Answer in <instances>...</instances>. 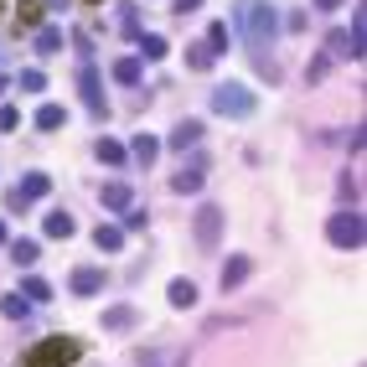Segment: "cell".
Instances as JSON below:
<instances>
[{"label": "cell", "mask_w": 367, "mask_h": 367, "mask_svg": "<svg viewBox=\"0 0 367 367\" xmlns=\"http://www.w3.org/2000/svg\"><path fill=\"white\" fill-rule=\"evenodd\" d=\"M233 26H238L248 57H254V73L264 83H279V68H274V26H279V16H274V6L269 0H238V6H233Z\"/></svg>", "instance_id": "6da1fadb"}, {"label": "cell", "mask_w": 367, "mask_h": 367, "mask_svg": "<svg viewBox=\"0 0 367 367\" xmlns=\"http://www.w3.org/2000/svg\"><path fill=\"white\" fill-rule=\"evenodd\" d=\"M78 357H83V346L73 337H47V342H37L21 357V367H73Z\"/></svg>", "instance_id": "7a4b0ae2"}, {"label": "cell", "mask_w": 367, "mask_h": 367, "mask_svg": "<svg viewBox=\"0 0 367 367\" xmlns=\"http://www.w3.org/2000/svg\"><path fill=\"white\" fill-rule=\"evenodd\" d=\"M212 109H218L223 120H248V114H254V93H248L243 83H218V88H212Z\"/></svg>", "instance_id": "3957f363"}, {"label": "cell", "mask_w": 367, "mask_h": 367, "mask_svg": "<svg viewBox=\"0 0 367 367\" xmlns=\"http://www.w3.org/2000/svg\"><path fill=\"white\" fill-rule=\"evenodd\" d=\"M326 238L337 243V248H362V212H337V218L326 223Z\"/></svg>", "instance_id": "277c9868"}, {"label": "cell", "mask_w": 367, "mask_h": 367, "mask_svg": "<svg viewBox=\"0 0 367 367\" xmlns=\"http://www.w3.org/2000/svg\"><path fill=\"white\" fill-rule=\"evenodd\" d=\"M192 233H197V248H218V233H223V207H218V202H202V207H197Z\"/></svg>", "instance_id": "5b68a950"}, {"label": "cell", "mask_w": 367, "mask_h": 367, "mask_svg": "<svg viewBox=\"0 0 367 367\" xmlns=\"http://www.w3.org/2000/svg\"><path fill=\"white\" fill-rule=\"evenodd\" d=\"M78 93H83V104H88V114H98V120L109 114V104H104V83H98V68H93V62L78 73Z\"/></svg>", "instance_id": "8992f818"}, {"label": "cell", "mask_w": 367, "mask_h": 367, "mask_svg": "<svg viewBox=\"0 0 367 367\" xmlns=\"http://www.w3.org/2000/svg\"><path fill=\"white\" fill-rule=\"evenodd\" d=\"M248 274H254V259H248V254H233V259L223 264V290H238Z\"/></svg>", "instance_id": "52a82bcc"}, {"label": "cell", "mask_w": 367, "mask_h": 367, "mask_svg": "<svg viewBox=\"0 0 367 367\" xmlns=\"http://www.w3.org/2000/svg\"><path fill=\"white\" fill-rule=\"evenodd\" d=\"M42 233H47L52 243H68V238H73V218H68L62 207H52V212H47V223H42Z\"/></svg>", "instance_id": "ba28073f"}, {"label": "cell", "mask_w": 367, "mask_h": 367, "mask_svg": "<svg viewBox=\"0 0 367 367\" xmlns=\"http://www.w3.org/2000/svg\"><path fill=\"white\" fill-rule=\"evenodd\" d=\"M47 192H52V181H47L42 171H31L26 181H21V187H16V197H21V202L31 207V202H37V197H47Z\"/></svg>", "instance_id": "9c48e42d"}, {"label": "cell", "mask_w": 367, "mask_h": 367, "mask_svg": "<svg viewBox=\"0 0 367 367\" xmlns=\"http://www.w3.org/2000/svg\"><path fill=\"white\" fill-rule=\"evenodd\" d=\"M93 243L104 248V254H120V248H124V228H114V223H98V228H93Z\"/></svg>", "instance_id": "30bf717a"}, {"label": "cell", "mask_w": 367, "mask_h": 367, "mask_svg": "<svg viewBox=\"0 0 367 367\" xmlns=\"http://www.w3.org/2000/svg\"><path fill=\"white\" fill-rule=\"evenodd\" d=\"M165 300H171L176 310H192V305H197V285H192V279H171V290H165Z\"/></svg>", "instance_id": "8fae6325"}, {"label": "cell", "mask_w": 367, "mask_h": 367, "mask_svg": "<svg viewBox=\"0 0 367 367\" xmlns=\"http://www.w3.org/2000/svg\"><path fill=\"white\" fill-rule=\"evenodd\" d=\"M98 290H104V274L98 269H88V264L73 269V295H98Z\"/></svg>", "instance_id": "7c38bea8"}, {"label": "cell", "mask_w": 367, "mask_h": 367, "mask_svg": "<svg viewBox=\"0 0 367 367\" xmlns=\"http://www.w3.org/2000/svg\"><path fill=\"white\" fill-rule=\"evenodd\" d=\"M129 150H135V165H145V171H150L156 156H161V140H156V135H135V145H129Z\"/></svg>", "instance_id": "4fadbf2b"}, {"label": "cell", "mask_w": 367, "mask_h": 367, "mask_svg": "<svg viewBox=\"0 0 367 367\" xmlns=\"http://www.w3.org/2000/svg\"><path fill=\"white\" fill-rule=\"evenodd\" d=\"M197 140H202V124H197V120H181V124L171 129V145L181 150V156H187V145H197Z\"/></svg>", "instance_id": "5bb4252c"}, {"label": "cell", "mask_w": 367, "mask_h": 367, "mask_svg": "<svg viewBox=\"0 0 367 367\" xmlns=\"http://www.w3.org/2000/svg\"><path fill=\"white\" fill-rule=\"evenodd\" d=\"M135 326V305H109L104 310V331H129Z\"/></svg>", "instance_id": "9a60e30c"}, {"label": "cell", "mask_w": 367, "mask_h": 367, "mask_svg": "<svg viewBox=\"0 0 367 367\" xmlns=\"http://www.w3.org/2000/svg\"><path fill=\"white\" fill-rule=\"evenodd\" d=\"M21 295L31 300V305H42V300H52V285H47V279H37V274H26V279H21Z\"/></svg>", "instance_id": "2e32d148"}, {"label": "cell", "mask_w": 367, "mask_h": 367, "mask_svg": "<svg viewBox=\"0 0 367 367\" xmlns=\"http://www.w3.org/2000/svg\"><path fill=\"white\" fill-rule=\"evenodd\" d=\"M98 197H104V207H114V212H124V207H129V187H124V181H109V187L98 192Z\"/></svg>", "instance_id": "e0dca14e"}, {"label": "cell", "mask_w": 367, "mask_h": 367, "mask_svg": "<svg viewBox=\"0 0 367 367\" xmlns=\"http://www.w3.org/2000/svg\"><path fill=\"white\" fill-rule=\"evenodd\" d=\"M0 310H6L11 321H31V300L26 295H6V300H0Z\"/></svg>", "instance_id": "ac0fdd59"}, {"label": "cell", "mask_w": 367, "mask_h": 367, "mask_svg": "<svg viewBox=\"0 0 367 367\" xmlns=\"http://www.w3.org/2000/svg\"><path fill=\"white\" fill-rule=\"evenodd\" d=\"M93 156H98V161H104V165H120V161H124V145L104 135V140H98V145H93Z\"/></svg>", "instance_id": "d6986e66"}, {"label": "cell", "mask_w": 367, "mask_h": 367, "mask_svg": "<svg viewBox=\"0 0 367 367\" xmlns=\"http://www.w3.org/2000/svg\"><path fill=\"white\" fill-rule=\"evenodd\" d=\"M16 6H21V16H16V31H26V26L42 21V0H16Z\"/></svg>", "instance_id": "ffe728a7"}, {"label": "cell", "mask_w": 367, "mask_h": 367, "mask_svg": "<svg viewBox=\"0 0 367 367\" xmlns=\"http://www.w3.org/2000/svg\"><path fill=\"white\" fill-rule=\"evenodd\" d=\"M37 254H42V248L31 243V238H16V243H11V259H16V264H37Z\"/></svg>", "instance_id": "44dd1931"}, {"label": "cell", "mask_w": 367, "mask_h": 367, "mask_svg": "<svg viewBox=\"0 0 367 367\" xmlns=\"http://www.w3.org/2000/svg\"><path fill=\"white\" fill-rule=\"evenodd\" d=\"M114 78L120 83H140V57H120L114 62Z\"/></svg>", "instance_id": "7402d4cb"}, {"label": "cell", "mask_w": 367, "mask_h": 367, "mask_svg": "<svg viewBox=\"0 0 367 367\" xmlns=\"http://www.w3.org/2000/svg\"><path fill=\"white\" fill-rule=\"evenodd\" d=\"M37 129H47V135H52V129H62V109H57V104H42V114H37Z\"/></svg>", "instance_id": "603a6c76"}, {"label": "cell", "mask_w": 367, "mask_h": 367, "mask_svg": "<svg viewBox=\"0 0 367 367\" xmlns=\"http://www.w3.org/2000/svg\"><path fill=\"white\" fill-rule=\"evenodd\" d=\"M197 187H202V171H197V165H192V171H181V176L171 181V192H181V197H187V192H197Z\"/></svg>", "instance_id": "cb8c5ba5"}, {"label": "cell", "mask_w": 367, "mask_h": 367, "mask_svg": "<svg viewBox=\"0 0 367 367\" xmlns=\"http://www.w3.org/2000/svg\"><path fill=\"white\" fill-rule=\"evenodd\" d=\"M57 47H62V31H57V26L37 31V52H57Z\"/></svg>", "instance_id": "d4e9b609"}, {"label": "cell", "mask_w": 367, "mask_h": 367, "mask_svg": "<svg viewBox=\"0 0 367 367\" xmlns=\"http://www.w3.org/2000/svg\"><path fill=\"white\" fill-rule=\"evenodd\" d=\"M228 42H233V31H228V21H218V26L207 31V47H212V52H223Z\"/></svg>", "instance_id": "484cf974"}, {"label": "cell", "mask_w": 367, "mask_h": 367, "mask_svg": "<svg viewBox=\"0 0 367 367\" xmlns=\"http://www.w3.org/2000/svg\"><path fill=\"white\" fill-rule=\"evenodd\" d=\"M187 62H192V68H197V73H202V68H207V62H212V47H207V42H202V47H187Z\"/></svg>", "instance_id": "4316f807"}, {"label": "cell", "mask_w": 367, "mask_h": 367, "mask_svg": "<svg viewBox=\"0 0 367 367\" xmlns=\"http://www.w3.org/2000/svg\"><path fill=\"white\" fill-rule=\"evenodd\" d=\"M140 52L156 62V57H165V37H140Z\"/></svg>", "instance_id": "83f0119b"}, {"label": "cell", "mask_w": 367, "mask_h": 367, "mask_svg": "<svg viewBox=\"0 0 367 367\" xmlns=\"http://www.w3.org/2000/svg\"><path fill=\"white\" fill-rule=\"evenodd\" d=\"M342 197H346V202H357V197H362V181H357V171H346V176H342Z\"/></svg>", "instance_id": "f1b7e54d"}, {"label": "cell", "mask_w": 367, "mask_h": 367, "mask_svg": "<svg viewBox=\"0 0 367 367\" xmlns=\"http://www.w3.org/2000/svg\"><path fill=\"white\" fill-rule=\"evenodd\" d=\"M21 88H26V93H42V88H47V73H37V68L21 73Z\"/></svg>", "instance_id": "f546056e"}, {"label": "cell", "mask_w": 367, "mask_h": 367, "mask_svg": "<svg viewBox=\"0 0 367 367\" xmlns=\"http://www.w3.org/2000/svg\"><path fill=\"white\" fill-rule=\"evenodd\" d=\"M326 68H331L326 57H310V68H305V83H321V78H326Z\"/></svg>", "instance_id": "4dcf8cb0"}, {"label": "cell", "mask_w": 367, "mask_h": 367, "mask_svg": "<svg viewBox=\"0 0 367 367\" xmlns=\"http://www.w3.org/2000/svg\"><path fill=\"white\" fill-rule=\"evenodd\" d=\"M16 124H21V114H16V109H0V129H16Z\"/></svg>", "instance_id": "1f68e13d"}, {"label": "cell", "mask_w": 367, "mask_h": 367, "mask_svg": "<svg viewBox=\"0 0 367 367\" xmlns=\"http://www.w3.org/2000/svg\"><path fill=\"white\" fill-rule=\"evenodd\" d=\"M171 6H176L181 16H187V11H197V6H202V0H171Z\"/></svg>", "instance_id": "d6a6232c"}, {"label": "cell", "mask_w": 367, "mask_h": 367, "mask_svg": "<svg viewBox=\"0 0 367 367\" xmlns=\"http://www.w3.org/2000/svg\"><path fill=\"white\" fill-rule=\"evenodd\" d=\"M342 6V0H315V11H337Z\"/></svg>", "instance_id": "836d02e7"}, {"label": "cell", "mask_w": 367, "mask_h": 367, "mask_svg": "<svg viewBox=\"0 0 367 367\" xmlns=\"http://www.w3.org/2000/svg\"><path fill=\"white\" fill-rule=\"evenodd\" d=\"M0 93H6V73H0Z\"/></svg>", "instance_id": "e575fe53"}, {"label": "cell", "mask_w": 367, "mask_h": 367, "mask_svg": "<svg viewBox=\"0 0 367 367\" xmlns=\"http://www.w3.org/2000/svg\"><path fill=\"white\" fill-rule=\"evenodd\" d=\"M0 243H6V223H0Z\"/></svg>", "instance_id": "d590c367"}, {"label": "cell", "mask_w": 367, "mask_h": 367, "mask_svg": "<svg viewBox=\"0 0 367 367\" xmlns=\"http://www.w3.org/2000/svg\"><path fill=\"white\" fill-rule=\"evenodd\" d=\"M0 11H6V0H0Z\"/></svg>", "instance_id": "8d00e7d4"}, {"label": "cell", "mask_w": 367, "mask_h": 367, "mask_svg": "<svg viewBox=\"0 0 367 367\" xmlns=\"http://www.w3.org/2000/svg\"><path fill=\"white\" fill-rule=\"evenodd\" d=\"M88 6H98V0H88Z\"/></svg>", "instance_id": "74e56055"}]
</instances>
